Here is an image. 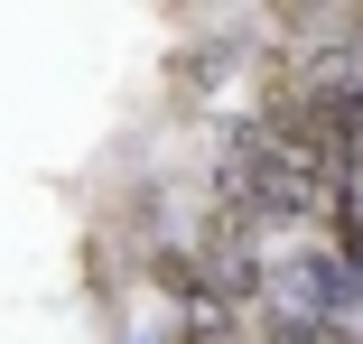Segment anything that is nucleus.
Wrapping results in <instances>:
<instances>
[{
  "instance_id": "f257e3e1",
  "label": "nucleus",
  "mask_w": 363,
  "mask_h": 344,
  "mask_svg": "<svg viewBox=\"0 0 363 344\" xmlns=\"http://www.w3.org/2000/svg\"><path fill=\"white\" fill-rule=\"evenodd\" d=\"M326 251L354 270V289H363V177H345L335 205H326Z\"/></svg>"
}]
</instances>
